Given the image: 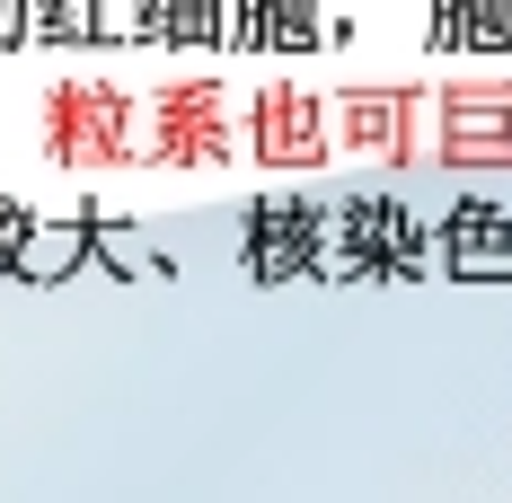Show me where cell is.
I'll list each match as a JSON object with an SVG mask.
<instances>
[{"label":"cell","mask_w":512,"mask_h":503,"mask_svg":"<svg viewBox=\"0 0 512 503\" xmlns=\"http://www.w3.org/2000/svg\"><path fill=\"white\" fill-rule=\"evenodd\" d=\"M433 265H451V274H504V265H512L504 212H495V203H460L451 230L433 239Z\"/></svg>","instance_id":"1"}]
</instances>
